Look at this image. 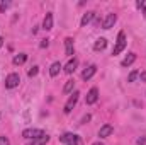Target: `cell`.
<instances>
[{"mask_svg":"<svg viewBox=\"0 0 146 145\" xmlns=\"http://www.w3.org/2000/svg\"><path fill=\"white\" fill-rule=\"evenodd\" d=\"M126 44H127V41H126V34H124V31H121V33L117 34V41H115V46H114V50H112V55L115 56V55H119L121 51H124Z\"/></svg>","mask_w":146,"mask_h":145,"instance_id":"6da1fadb","label":"cell"},{"mask_svg":"<svg viewBox=\"0 0 146 145\" xmlns=\"http://www.w3.org/2000/svg\"><path fill=\"white\" fill-rule=\"evenodd\" d=\"M44 135H46V133H44L42 130H39V128H27V130L22 132V137H24L26 140H34V138L44 137Z\"/></svg>","mask_w":146,"mask_h":145,"instance_id":"7a4b0ae2","label":"cell"},{"mask_svg":"<svg viewBox=\"0 0 146 145\" xmlns=\"http://www.w3.org/2000/svg\"><path fill=\"white\" fill-rule=\"evenodd\" d=\"M60 140H61L65 145H82L80 137H78V135H75V133H63Z\"/></svg>","mask_w":146,"mask_h":145,"instance_id":"3957f363","label":"cell"},{"mask_svg":"<svg viewBox=\"0 0 146 145\" xmlns=\"http://www.w3.org/2000/svg\"><path fill=\"white\" fill-rule=\"evenodd\" d=\"M78 96H80V92H78V91H75L72 96L68 97V101H66V104H65V109H63V111H65V114H70V113H72V109L76 106V103H78Z\"/></svg>","mask_w":146,"mask_h":145,"instance_id":"277c9868","label":"cell"},{"mask_svg":"<svg viewBox=\"0 0 146 145\" xmlns=\"http://www.w3.org/2000/svg\"><path fill=\"white\" fill-rule=\"evenodd\" d=\"M21 82V75L19 73H9L5 79V87L7 89H15Z\"/></svg>","mask_w":146,"mask_h":145,"instance_id":"5b68a950","label":"cell"},{"mask_svg":"<svg viewBox=\"0 0 146 145\" xmlns=\"http://www.w3.org/2000/svg\"><path fill=\"white\" fill-rule=\"evenodd\" d=\"M115 21H117V15H115V14H107L106 19L102 21V28H104V29H110V28H114Z\"/></svg>","mask_w":146,"mask_h":145,"instance_id":"8992f818","label":"cell"},{"mask_svg":"<svg viewBox=\"0 0 146 145\" xmlns=\"http://www.w3.org/2000/svg\"><path fill=\"white\" fill-rule=\"evenodd\" d=\"M97 99H99V91H97V87H92L90 91H88V94H87V104H95L97 103Z\"/></svg>","mask_w":146,"mask_h":145,"instance_id":"52a82bcc","label":"cell"},{"mask_svg":"<svg viewBox=\"0 0 146 145\" xmlns=\"http://www.w3.org/2000/svg\"><path fill=\"white\" fill-rule=\"evenodd\" d=\"M112 132H114V126L112 125H104V126H100V130H99V137L100 138H107L112 135Z\"/></svg>","mask_w":146,"mask_h":145,"instance_id":"ba28073f","label":"cell"},{"mask_svg":"<svg viewBox=\"0 0 146 145\" xmlns=\"http://www.w3.org/2000/svg\"><path fill=\"white\" fill-rule=\"evenodd\" d=\"M95 72H97V67H95V65H90V67H87V68L82 72V79H83V80H90V79L95 75Z\"/></svg>","mask_w":146,"mask_h":145,"instance_id":"9c48e42d","label":"cell"},{"mask_svg":"<svg viewBox=\"0 0 146 145\" xmlns=\"http://www.w3.org/2000/svg\"><path fill=\"white\" fill-rule=\"evenodd\" d=\"M65 50H66V56L72 58L75 55V44H73V38H66L65 39Z\"/></svg>","mask_w":146,"mask_h":145,"instance_id":"30bf717a","label":"cell"},{"mask_svg":"<svg viewBox=\"0 0 146 145\" xmlns=\"http://www.w3.org/2000/svg\"><path fill=\"white\" fill-rule=\"evenodd\" d=\"M42 29H44V31H51V29H53V14H51V12H48V14L44 15Z\"/></svg>","mask_w":146,"mask_h":145,"instance_id":"8fae6325","label":"cell"},{"mask_svg":"<svg viewBox=\"0 0 146 145\" xmlns=\"http://www.w3.org/2000/svg\"><path fill=\"white\" fill-rule=\"evenodd\" d=\"M76 65H78V60H76V58H70V62L65 65V73L72 75V73L76 70Z\"/></svg>","mask_w":146,"mask_h":145,"instance_id":"7c38bea8","label":"cell"},{"mask_svg":"<svg viewBox=\"0 0 146 145\" xmlns=\"http://www.w3.org/2000/svg\"><path fill=\"white\" fill-rule=\"evenodd\" d=\"M49 142V135L46 133L44 137H39V138H34V140H29V144L27 145H46Z\"/></svg>","mask_w":146,"mask_h":145,"instance_id":"4fadbf2b","label":"cell"},{"mask_svg":"<svg viewBox=\"0 0 146 145\" xmlns=\"http://www.w3.org/2000/svg\"><path fill=\"white\" fill-rule=\"evenodd\" d=\"M94 17H95V12H87V14H83V17H82V21H80V24H82V28H85L87 24H90Z\"/></svg>","mask_w":146,"mask_h":145,"instance_id":"5bb4252c","label":"cell"},{"mask_svg":"<svg viewBox=\"0 0 146 145\" xmlns=\"http://www.w3.org/2000/svg\"><path fill=\"white\" fill-rule=\"evenodd\" d=\"M106 46H107V39L106 38H99L95 41V44H94V50L95 51H102V50H106Z\"/></svg>","mask_w":146,"mask_h":145,"instance_id":"9a60e30c","label":"cell"},{"mask_svg":"<svg viewBox=\"0 0 146 145\" xmlns=\"http://www.w3.org/2000/svg\"><path fill=\"white\" fill-rule=\"evenodd\" d=\"M134 62H136V53H129V55L121 62V65H122V67H129V65H133Z\"/></svg>","mask_w":146,"mask_h":145,"instance_id":"2e32d148","label":"cell"},{"mask_svg":"<svg viewBox=\"0 0 146 145\" xmlns=\"http://www.w3.org/2000/svg\"><path fill=\"white\" fill-rule=\"evenodd\" d=\"M61 68H63V65H61L60 62H54V63L49 67V75H51V77H56V75L60 73V70H61Z\"/></svg>","mask_w":146,"mask_h":145,"instance_id":"e0dca14e","label":"cell"},{"mask_svg":"<svg viewBox=\"0 0 146 145\" xmlns=\"http://www.w3.org/2000/svg\"><path fill=\"white\" fill-rule=\"evenodd\" d=\"M26 60H27V55L26 53H19V55H15L14 56V65H22V63H26Z\"/></svg>","mask_w":146,"mask_h":145,"instance_id":"ac0fdd59","label":"cell"},{"mask_svg":"<svg viewBox=\"0 0 146 145\" xmlns=\"http://www.w3.org/2000/svg\"><path fill=\"white\" fill-rule=\"evenodd\" d=\"M73 89H75V80H68L66 84H65V87H63V92L65 94H70V92H73Z\"/></svg>","mask_w":146,"mask_h":145,"instance_id":"d6986e66","label":"cell"},{"mask_svg":"<svg viewBox=\"0 0 146 145\" xmlns=\"http://www.w3.org/2000/svg\"><path fill=\"white\" fill-rule=\"evenodd\" d=\"M138 77H139V72L138 70H133V72L129 73V77H127V82H134Z\"/></svg>","mask_w":146,"mask_h":145,"instance_id":"ffe728a7","label":"cell"},{"mask_svg":"<svg viewBox=\"0 0 146 145\" xmlns=\"http://www.w3.org/2000/svg\"><path fill=\"white\" fill-rule=\"evenodd\" d=\"M37 72H39V67H36V65H34L33 68H29V72H27V75H29V77H36V75H37Z\"/></svg>","mask_w":146,"mask_h":145,"instance_id":"44dd1931","label":"cell"},{"mask_svg":"<svg viewBox=\"0 0 146 145\" xmlns=\"http://www.w3.org/2000/svg\"><path fill=\"white\" fill-rule=\"evenodd\" d=\"M9 7H10V2H5V0H3V2L0 3V12H5Z\"/></svg>","mask_w":146,"mask_h":145,"instance_id":"7402d4cb","label":"cell"},{"mask_svg":"<svg viewBox=\"0 0 146 145\" xmlns=\"http://www.w3.org/2000/svg\"><path fill=\"white\" fill-rule=\"evenodd\" d=\"M0 145H10V140L7 137H0Z\"/></svg>","mask_w":146,"mask_h":145,"instance_id":"603a6c76","label":"cell"},{"mask_svg":"<svg viewBox=\"0 0 146 145\" xmlns=\"http://www.w3.org/2000/svg\"><path fill=\"white\" fill-rule=\"evenodd\" d=\"M139 79H141V82H146V72L139 73Z\"/></svg>","mask_w":146,"mask_h":145,"instance_id":"cb8c5ba5","label":"cell"},{"mask_svg":"<svg viewBox=\"0 0 146 145\" xmlns=\"http://www.w3.org/2000/svg\"><path fill=\"white\" fill-rule=\"evenodd\" d=\"M48 46V39H42V43H41V48H46Z\"/></svg>","mask_w":146,"mask_h":145,"instance_id":"d4e9b609","label":"cell"},{"mask_svg":"<svg viewBox=\"0 0 146 145\" xmlns=\"http://www.w3.org/2000/svg\"><path fill=\"white\" fill-rule=\"evenodd\" d=\"M88 119H90V114H87V116H85V118H83V119H82V123H87V121H88Z\"/></svg>","mask_w":146,"mask_h":145,"instance_id":"484cf974","label":"cell"},{"mask_svg":"<svg viewBox=\"0 0 146 145\" xmlns=\"http://www.w3.org/2000/svg\"><path fill=\"white\" fill-rule=\"evenodd\" d=\"M145 142H146L145 138H139V140H138V145H143V144H145Z\"/></svg>","mask_w":146,"mask_h":145,"instance_id":"4316f807","label":"cell"},{"mask_svg":"<svg viewBox=\"0 0 146 145\" xmlns=\"http://www.w3.org/2000/svg\"><path fill=\"white\" fill-rule=\"evenodd\" d=\"M2 46H3V38L0 36V48H2Z\"/></svg>","mask_w":146,"mask_h":145,"instance_id":"83f0119b","label":"cell"},{"mask_svg":"<svg viewBox=\"0 0 146 145\" xmlns=\"http://www.w3.org/2000/svg\"><path fill=\"white\" fill-rule=\"evenodd\" d=\"M143 15H145V19H146V7H143Z\"/></svg>","mask_w":146,"mask_h":145,"instance_id":"f1b7e54d","label":"cell"},{"mask_svg":"<svg viewBox=\"0 0 146 145\" xmlns=\"http://www.w3.org/2000/svg\"><path fill=\"white\" fill-rule=\"evenodd\" d=\"M92 145H102V144L100 142H95V144H92Z\"/></svg>","mask_w":146,"mask_h":145,"instance_id":"f546056e","label":"cell"}]
</instances>
